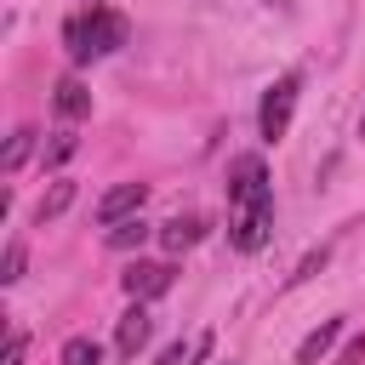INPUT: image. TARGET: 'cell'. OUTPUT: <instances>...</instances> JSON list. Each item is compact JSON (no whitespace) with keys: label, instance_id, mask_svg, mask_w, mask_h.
I'll use <instances>...</instances> for the list:
<instances>
[{"label":"cell","instance_id":"52a82bcc","mask_svg":"<svg viewBox=\"0 0 365 365\" xmlns=\"http://www.w3.org/2000/svg\"><path fill=\"white\" fill-rule=\"evenodd\" d=\"M148 331H154L148 308H143V302H131V308L120 314V325H114V348H120V359H137V348L148 342Z\"/></svg>","mask_w":365,"mask_h":365},{"label":"cell","instance_id":"8992f818","mask_svg":"<svg viewBox=\"0 0 365 365\" xmlns=\"http://www.w3.org/2000/svg\"><path fill=\"white\" fill-rule=\"evenodd\" d=\"M171 279H177V268H171V262H131V268L120 274V285L131 291V302L165 297V291H171Z\"/></svg>","mask_w":365,"mask_h":365},{"label":"cell","instance_id":"ffe728a7","mask_svg":"<svg viewBox=\"0 0 365 365\" xmlns=\"http://www.w3.org/2000/svg\"><path fill=\"white\" fill-rule=\"evenodd\" d=\"M359 359H365V336H354V342L342 348V365H359Z\"/></svg>","mask_w":365,"mask_h":365},{"label":"cell","instance_id":"9a60e30c","mask_svg":"<svg viewBox=\"0 0 365 365\" xmlns=\"http://www.w3.org/2000/svg\"><path fill=\"white\" fill-rule=\"evenodd\" d=\"M68 200H74V182H51V194L40 200V211H34V217H40V222H51V217H63V211H68Z\"/></svg>","mask_w":365,"mask_h":365},{"label":"cell","instance_id":"277c9868","mask_svg":"<svg viewBox=\"0 0 365 365\" xmlns=\"http://www.w3.org/2000/svg\"><path fill=\"white\" fill-rule=\"evenodd\" d=\"M268 234H274V200H257V205L228 211V245L234 251H262Z\"/></svg>","mask_w":365,"mask_h":365},{"label":"cell","instance_id":"9c48e42d","mask_svg":"<svg viewBox=\"0 0 365 365\" xmlns=\"http://www.w3.org/2000/svg\"><path fill=\"white\" fill-rule=\"evenodd\" d=\"M200 234H205V217H171V222H160V245L165 251H188V245H200Z\"/></svg>","mask_w":365,"mask_h":365},{"label":"cell","instance_id":"3957f363","mask_svg":"<svg viewBox=\"0 0 365 365\" xmlns=\"http://www.w3.org/2000/svg\"><path fill=\"white\" fill-rule=\"evenodd\" d=\"M257 200H274V188H268V165H262V154H240V160L228 165V211L257 205Z\"/></svg>","mask_w":365,"mask_h":365},{"label":"cell","instance_id":"4fadbf2b","mask_svg":"<svg viewBox=\"0 0 365 365\" xmlns=\"http://www.w3.org/2000/svg\"><path fill=\"white\" fill-rule=\"evenodd\" d=\"M63 365H103V348L91 336H68L63 342Z\"/></svg>","mask_w":365,"mask_h":365},{"label":"cell","instance_id":"7c38bea8","mask_svg":"<svg viewBox=\"0 0 365 365\" xmlns=\"http://www.w3.org/2000/svg\"><path fill=\"white\" fill-rule=\"evenodd\" d=\"M148 234H154V228H148L143 217H125V222H114V228H108V245H114V251H131V245H143Z\"/></svg>","mask_w":365,"mask_h":365},{"label":"cell","instance_id":"7a4b0ae2","mask_svg":"<svg viewBox=\"0 0 365 365\" xmlns=\"http://www.w3.org/2000/svg\"><path fill=\"white\" fill-rule=\"evenodd\" d=\"M297 91H302V74H279V80L262 91V108H257V131H262V143H279V137L291 131Z\"/></svg>","mask_w":365,"mask_h":365},{"label":"cell","instance_id":"ac0fdd59","mask_svg":"<svg viewBox=\"0 0 365 365\" xmlns=\"http://www.w3.org/2000/svg\"><path fill=\"white\" fill-rule=\"evenodd\" d=\"M23 348H29V336H23V331H11V336H6V359H0V365H23Z\"/></svg>","mask_w":365,"mask_h":365},{"label":"cell","instance_id":"6da1fadb","mask_svg":"<svg viewBox=\"0 0 365 365\" xmlns=\"http://www.w3.org/2000/svg\"><path fill=\"white\" fill-rule=\"evenodd\" d=\"M125 34H131V23L114 11V6H91V11H74L68 17V57L74 63H91V57H108V51H120L125 46Z\"/></svg>","mask_w":365,"mask_h":365},{"label":"cell","instance_id":"d6986e66","mask_svg":"<svg viewBox=\"0 0 365 365\" xmlns=\"http://www.w3.org/2000/svg\"><path fill=\"white\" fill-rule=\"evenodd\" d=\"M68 154H74V137H57V143L46 148V160H51V165H57V160H68Z\"/></svg>","mask_w":365,"mask_h":365},{"label":"cell","instance_id":"5bb4252c","mask_svg":"<svg viewBox=\"0 0 365 365\" xmlns=\"http://www.w3.org/2000/svg\"><path fill=\"white\" fill-rule=\"evenodd\" d=\"M29 154H34V131L23 125V131H11V143H6V154H0V165H6V171H17V165H23Z\"/></svg>","mask_w":365,"mask_h":365},{"label":"cell","instance_id":"44dd1931","mask_svg":"<svg viewBox=\"0 0 365 365\" xmlns=\"http://www.w3.org/2000/svg\"><path fill=\"white\" fill-rule=\"evenodd\" d=\"M359 137H365V120H359Z\"/></svg>","mask_w":365,"mask_h":365},{"label":"cell","instance_id":"8fae6325","mask_svg":"<svg viewBox=\"0 0 365 365\" xmlns=\"http://www.w3.org/2000/svg\"><path fill=\"white\" fill-rule=\"evenodd\" d=\"M205 354H211V331H200L194 342H171L154 365H194V359H205Z\"/></svg>","mask_w":365,"mask_h":365},{"label":"cell","instance_id":"e0dca14e","mask_svg":"<svg viewBox=\"0 0 365 365\" xmlns=\"http://www.w3.org/2000/svg\"><path fill=\"white\" fill-rule=\"evenodd\" d=\"M325 257H331L325 245H319V251H308V257H302V268L291 274V285H297V279H308V274H319V268H325Z\"/></svg>","mask_w":365,"mask_h":365},{"label":"cell","instance_id":"5b68a950","mask_svg":"<svg viewBox=\"0 0 365 365\" xmlns=\"http://www.w3.org/2000/svg\"><path fill=\"white\" fill-rule=\"evenodd\" d=\"M143 200H148V182H114V188L97 200V211H91V217H97L103 228H114V222L137 217V211H143Z\"/></svg>","mask_w":365,"mask_h":365},{"label":"cell","instance_id":"30bf717a","mask_svg":"<svg viewBox=\"0 0 365 365\" xmlns=\"http://www.w3.org/2000/svg\"><path fill=\"white\" fill-rule=\"evenodd\" d=\"M51 108H57L63 120H80V114H91V91H86L80 80H57V97H51Z\"/></svg>","mask_w":365,"mask_h":365},{"label":"cell","instance_id":"ba28073f","mask_svg":"<svg viewBox=\"0 0 365 365\" xmlns=\"http://www.w3.org/2000/svg\"><path fill=\"white\" fill-rule=\"evenodd\" d=\"M336 336H342V314H336V319H319V325L302 336V348H297V365H319V359L331 354V342H336Z\"/></svg>","mask_w":365,"mask_h":365},{"label":"cell","instance_id":"2e32d148","mask_svg":"<svg viewBox=\"0 0 365 365\" xmlns=\"http://www.w3.org/2000/svg\"><path fill=\"white\" fill-rule=\"evenodd\" d=\"M23 262H29V251L11 240V245H6V262H0V285H17V279H23Z\"/></svg>","mask_w":365,"mask_h":365}]
</instances>
